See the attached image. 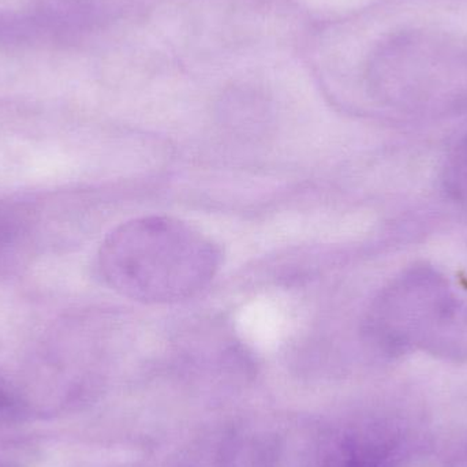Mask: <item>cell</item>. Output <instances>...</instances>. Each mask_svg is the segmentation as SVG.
I'll return each instance as SVG.
<instances>
[{
  "mask_svg": "<svg viewBox=\"0 0 467 467\" xmlns=\"http://www.w3.org/2000/svg\"><path fill=\"white\" fill-rule=\"evenodd\" d=\"M384 444L367 435H348L327 447L312 467H378Z\"/></svg>",
  "mask_w": 467,
  "mask_h": 467,
  "instance_id": "3957f363",
  "label": "cell"
},
{
  "mask_svg": "<svg viewBox=\"0 0 467 467\" xmlns=\"http://www.w3.org/2000/svg\"><path fill=\"white\" fill-rule=\"evenodd\" d=\"M25 413V405L16 391L0 383V425L18 421Z\"/></svg>",
  "mask_w": 467,
  "mask_h": 467,
  "instance_id": "5b68a950",
  "label": "cell"
},
{
  "mask_svg": "<svg viewBox=\"0 0 467 467\" xmlns=\"http://www.w3.org/2000/svg\"><path fill=\"white\" fill-rule=\"evenodd\" d=\"M222 264L218 244L171 216L131 219L99 249L98 268L111 290L147 305L177 304L210 285Z\"/></svg>",
  "mask_w": 467,
  "mask_h": 467,
  "instance_id": "6da1fadb",
  "label": "cell"
},
{
  "mask_svg": "<svg viewBox=\"0 0 467 467\" xmlns=\"http://www.w3.org/2000/svg\"><path fill=\"white\" fill-rule=\"evenodd\" d=\"M19 221L11 211L0 210V244H8L18 234Z\"/></svg>",
  "mask_w": 467,
  "mask_h": 467,
  "instance_id": "8992f818",
  "label": "cell"
},
{
  "mask_svg": "<svg viewBox=\"0 0 467 467\" xmlns=\"http://www.w3.org/2000/svg\"><path fill=\"white\" fill-rule=\"evenodd\" d=\"M465 299L438 269L413 266L373 299L362 324L365 337L386 351L422 348L443 354Z\"/></svg>",
  "mask_w": 467,
  "mask_h": 467,
  "instance_id": "7a4b0ae2",
  "label": "cell"
},
{
  "mask_svg": "<svg viewBox=\"0 0 467 467\" xmlns=\"http://www.w3.org/2000/svg\"><path fill=\"white\" fill-rule=\"evenodd\" d=\"M444 185L452 199L467 204V136L447 161Z\"/></svg>",
  "mask_w": 467,
  "mask_h": 467,
  "instance_id": "277c9868",
  "label": "cell"
}]
</instances>
